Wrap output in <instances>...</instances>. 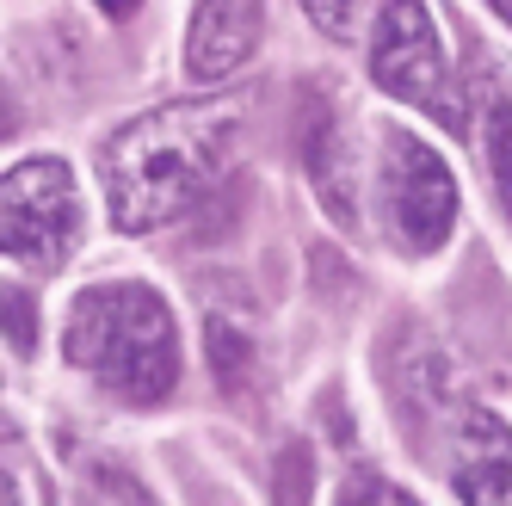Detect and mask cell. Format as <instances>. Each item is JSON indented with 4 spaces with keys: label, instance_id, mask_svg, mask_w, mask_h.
Instances as JSON below:
<instances>
[{
    "label": "cell",
    "instance_id": "cell-14",
    "mask_svg": "<svg viewBox=\"0 0 512 506\" xmlns=\"http://www.w3.org/2000/svg\"><path fill=\"white\" fill-rule=\"evenodd\" d=\"M303 13L321 25V38H352V19H358V0H303Z\"/></svg>",
    "mask_w": 512,
    "mask_h": 506
},
{
    "label": "cell",
    "instance_id": "cell-3",
    "mask_svg": "<svg viewBox=\"0 0 512 506\" xmlns=\"http://www.w3.org/2000/svg\"><path fill=\"white\" fill-rule=\"evenodd\" d=\"M377 210H383V229L401 253H438L457 223V179L451 167L438 161L420 136H401L383 130V149H377Z\"/></svg>",
    "mask_w": 512,
    "mask_h": 506
},
{
    "label": "cell",
    "instance_id": "cell-9",
    "mask_svg": "<svg viewBox=\"0 0 512 506\" xmlns=\"http://www.w3.org/2000/svg\"><path fill=\"white\" fill-rule=\"evenodd\" d=\"M50 506H155V500L118 457L68 445L62 451V476L50 482Z\"/></svg>",
    "mask_w": 512,
    "mask_h": 506
},
{
    "label": "cell",
    "instance_id": "cell-12",
    "mask_svg": "<svg viewBox=\"0 0 512 506\" xmlns=\"http://www.w3.org/2000/svg\"><path fill=\"white\" fill-rule=\"evenodd\" d=\"M210 358H216L223 389H241L247 383V340L229 328V321H210Z\"/></svg>",
    "mask_w": 512,
    "mask_h": 506
},
{
    "label": "cell",
    "instance_id": "cell-13",
    "mask_svg": "<svg viewBox=\"0 0 512 506\" xmlns=\"http://www.w3.org/2000/svg\"><path fill=\"white\" fill-rule=\"evenodd\" d=\"M309 476H315L309 445H290L278 457V506H309Z\"/></svg>",
    "mask_w": 512,
    "mask_h": 506
},
{
    "label": "cell",
    "instance_id": "cell-7",
    "mask_svg": "<svg viewBox=\"0 0 512 506\" xmlns=\"http://www.w3.org/2000/svg\"><path fill=\"white\" fill-rule=\"evenodd\" d=\"M260 25H266L260 0H198L192 31H186L192 81H229L235 68L260 50Z\"/></svg>",
    "mask_w": 512,
    "mask_h": 506
},
{
    "label": "cell",
    "instance_id": "cell-15",
    "mask_svg": "<svg viewBox=\"0 0 512 506\" xmlns=\"http://www.w3.org/2000/svg\"><path fill=\"white\" fill-rule=\"evenodd\" d=\"M7 346L31 352V297L19 291V284H7Z\"/></svg>",
    "mask_w": 512,
    "mask_h": 506
},
{
    "label": "cell",
    "instance_id": "cell-8",
    "mask_svg": "<svg viewBox=\"0 0 512 506\" xmlns=\"http://www.w3.org/2000/svg\"><path fill=\"white\" fill-rule=\"evenodd\" d=\"M303 167H309V186L315 198L327 204V216L334 223H358V198L346 192V142H340V124H334V105H327V93H303Z\"/></svg>",
    "mask_w": 512,
    "mask_h": 506
},
{
    "label": "cell",
    "instance_id": "cell-6",
    "mask_svg": "<svg viewBox=\"0 0 512 506\" xmlns=\"http://www.w3.org/2000/svg\"><path fill=\"white\" fill-rule=\"evenodd\" d=\"M451 488L463 506H512V432L488 408H463L451 432Z\"/></svg>",
    "mask_w": 512,
    "mask_h": 506
},
{
    "label": "cell",
    "instance_id": "cell-1",
    "mask_svg": "<svg viewBox=\"0 0 512 506\" xmlns=\"http://www.w3.org/2000/svg\"><path fill=\"white\" fill-rule=\"evenodd\" d=\"M235 149H241V105L229 99H186L124 124L99 149L112 223L124 235L179 223L229 179Z\"/></svg>",
    "mask_w": 512,
    "mask_h": 506
},
{
    "label": "cell",
    "instance_id": "cell-16",
    "mask_svg": "<svg viewBox=\"0 0 512 506\" xmlns=\"http://www.w3.org/2000/svg\"><path fill=\"white\" fill-rule=\"evenodd\" d=\"M99 7H105V13H112V19H130V13L142 7V0H99Z\"/></svg>",
    "mask_w": 512,
    "mask_h": 506
},
{
    "label": "cell",
    "instance_id": "cell-5",
    "mask_svg": "<svg viewBox=\"0 0 512 506\" xmlns=\"http://www.w3.org/2000/svg\"><path fill=\"white\" fill-rule=\"evenodd\" d=\"M75 235H81L75 173L62 161H50V155L7 167V198H0V241H7V260L62 266L68 253H75Z\"/></svg>",
    "mask_w": 512,
    "mask_h": 506
},
{
    "label": "cell",
    "instance_id": "cell-17",
    "mask_svg": "<svg viewBox=\"0 0 512 506\" xmlns=\"http://www.w3.org/2000/svg\"><path fill=\"white\" fill-rule=\"evenodd\" d=\"M488 7H494V13H500L506 25H512V0H488Z\"/></svg>",
    "mask_w": 512,
    "mask_h": 506
},
{
    "label": "cell",
    "instance_id": "cell-11",
    "mask_svg": "<svg viewBox=\"0 0 512 506\" xmlns=\"http://www.w3.org/2000/svg\"><path fill=\"white\" fill-rule=\"evenodd\" d=\"M340 506H420L408 488H395L383 469H352L340 482Z\"/></svg>",
    "mask_w": 512,
    "mask_h": 506
},
{
    "label": "cell",
    "instance_id": "cell-2",
    "mask_svg": "<svg viewBox=\"0 0 512 506\" xmlns=\"http://www.w3.org/2000/svg\"><path fill=\"white\" fill-rule=\"evenodd\" d=\"M62 358L81 377H93L105 395H118L130 408H155L179 383V334L173 309L149 291V284H87L68 303L62 321Z\"/></svg>",
    "mask_w": 512,
    "mask_h": 506
},
{
    "label": "cell",
    "instance_id": "cell-10",
    "mask_svg": "<svg viewBox=\"0 0 512 506\" xmlns=\"http://www.w3.org/2000/svg\"><path fill=\"white\" fill-rule=\"evenodd\" d=\"M488 173H494L500 210L512 223V105H494V118H488Z\"/></svg>",
    "mask_w": 512,
    "mask_h": 506
},
{
    "label": "cell",
    "instance_id": "cell-4",
    "mask_svg": "<svg viewBox=\"0 0 512 506\" xmlns=\"http://www.w3.org/2000/svg\"><path fill=\"white\" fill-rule=\"evenodd\" d=\"M371 81L389 99H408L420 112H432L438 124L463 130V93L451 87V68L445 50H438V31L432 13L420 0H389L383 19H377V38H371Z\"/></svg>",
    "mask_w": 512,
    "mask_h": 506
}]
</instances>
